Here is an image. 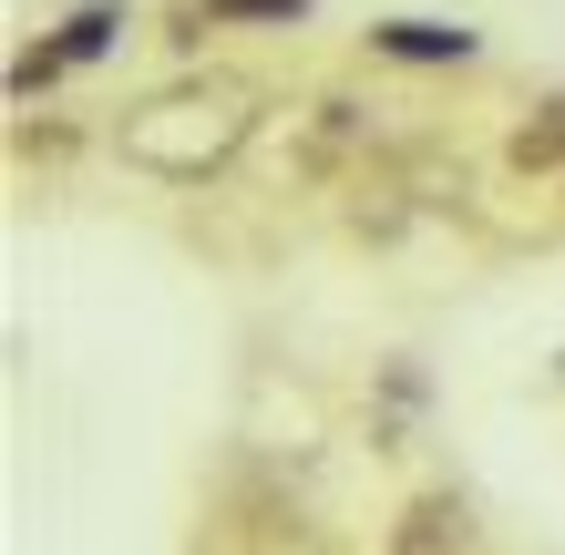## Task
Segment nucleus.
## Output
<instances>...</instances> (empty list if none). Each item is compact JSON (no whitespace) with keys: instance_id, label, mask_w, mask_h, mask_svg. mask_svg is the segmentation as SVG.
<instances>
[{"instance_id":"1","label":"nucleus","mask_w":565,"mask_h":555,"mask_svg":"<svg viewBox=\"0 0 565 555\" xmlns=\"http://www.w3.org/2000/svg\"><path fill=\"white\" fill-rule=\"evenodd\" d=\"M247 83H226V73H206V83H175V93H154V104H135L124 114V154H135L145 175H175V185H195L206 166H226V154L247 145Z\"/></svg>"},{"instance_id":"2","label":"nucleus","mask_w":565,"mask_h":555,"mask_svg":"<svg viewBox=\"0 0 565 555\" xmlns=\"http://www.w3.org/2000/svg\"><path fill=\"white\" fill-rule=\"evenodd\" d=\"M381 555H462V504L452 494H412V514L391 525Z\"/></svg>"},{"instance_id":"3","label":"nucleus","mask_w":565,"mask_h":555,"mask_svg":"<svg viewBox=\"0 0 565 555\" xmlns=\"http://www.w3.org/2000/svg\"><path fill=\"white\" fill-rule=\"evenodd\" d=\"M504 154H514V175H555V166H565V93L514 124V145H504Z\"/></svg>"},{"instance_id":"4","label":"nucleus","mask_w":565,"mask_h":555,"mask_svg":"<svg viewBox=\"0 0 565 555\" xmlns=\"http://www.w3.org/2000/svg\"><path fill=\"white\" fill-rule=\"evenodd\" d=\"M381 52H402V62H462V52H473V31H443V21H391V31H381Z\"/></svg>"},{"instance_id":"5","label":"nucleus","mask_w":565,"mask_h":555,"mask_svg":"<svg viewBox=\"0 0 565 555\" xmlns=\"http://www.w3.org/2000/svg\"><path fill=\"white\" fill-rule=\"evenodd\" d=\"M216 21H298V0H206Z\"/></svg>"}]
</instances>
